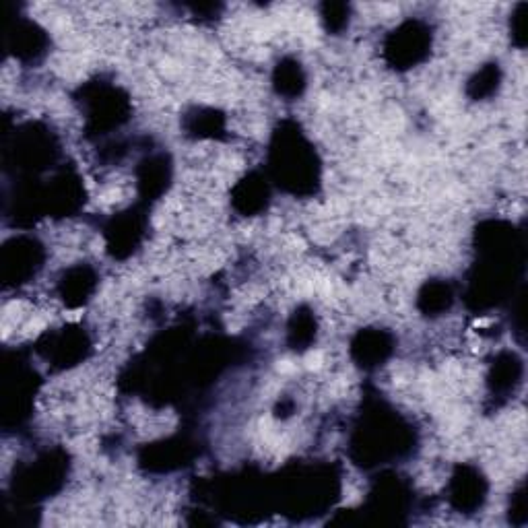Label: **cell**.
I'll use <instances>...</instances> for the list:
<instances>
[{"label": "cell", "instance_id": "ac0fdd59", "mask_svg": "<svg viewBox=\"0 0 528 528\" xmlns=\"http://www.w3.org/2000/svg\"><path fill=\"white\" fill-rule=\"evenodd\" d=\"M186 128H188L190 135H194L198 139L219 137L225 128V120L219 112H215L211 108H198L192 114H188Z\"/></svg>", "mask_w": 528, "mask_h": 528}, {"label": "cell", "instance_id": "7c38bea8", "mask_svg": "<svg viewBox=\"0 0 528 528\" xmlns=\"http://www.w3.org/2000/svg\"><path fill=\"white\" fill-rule=\"evenodd\" d=\"M269 198H271L269 182L260 174H248L242 182L236 184L234 190H231V203H234V207L246 217L267 209Z\"/></svg>", "mask_w": 528, "mask_h": 528}, {"label": "cell", "instance_id": "d6986e66", "mask_svg": "<svg viewBox=\"0 0 528 528\" xmlns=\"http://www.w3.org/2000/svg\"><path fill=\"white\" fill-rule=\"evenodd\" d=\"M287 335H289V345L293 349H308L312 345V341L316 339V318L310 310L300 308L287 328Z\"/></svg>", "mask_w": 528, "mask_h": 528}, {"label": "cell", "instance_id": "2e32d148", "mask_svg": "<svg viewBox=\"0 0 528 528\" xmlns=\"http://www.w3.org/2000/svg\"><path fill=\"white\" fill-rule=\"evenodd\" d=\"M454 304V289L446 281H429L419 291V310L425 316H440Z\"/></svg>", "mask_w": 528, "mask_h": 528}, {"label": "cell", "instance_id": "9a60e30c", "mask_svg": "<svg viewBox=\"0 0 528 528\" xmlns=\"http://www.w3.org/2000/svg\"><path fill=\"white\" fill-rule=\"evenodd\" d=\"M11 52L19 60H36L46 52V36L44 31L31 21H19L11 33Z\"/></svg>", "mask_w": 528, "mask_h": 528}, {"label": "cell", "instance_id": "3957f363", "mask_svg": "<svg viewBox=\"0 0 528 528\" xmlns=\"http://www.w3.org/2000/svg\"><path fill=\"white\" fill-rule=\"evenodd\" d=\"M81 93L87 124L97 135H106L108 130L118 128L128 118V99L118 87L106 83H91L85 85Z\"/></svg>", "mask_w": 528, "mask_h": 528}, {"label": "cell", "instance_id": "7402d4cb", "mask_svg": "<svg viewBox=\"0 0 528 528\" xmlns=\"http://www.w3.org/2000/svg\"><path fill=\"white\" fill-rule=\"evenodd\" d=\"M524 13H526V5H518L516 13L512 15V23H510L512 25V38H514L516 46H520V48L524 46V40H526V36H524V31H526Z\"/></svg>", "mask_w": 528, "mask_h": 528}, {"label": "cell", "instance_id": "4fadbf2b", "mask_svg": "<svg viewBox=\"0 0 528 528\" xmlns=\"http://www.w3.org/2000/svg\"><path fill=\"white\" fill-rule=\"evenodd\" d=\"M192 456V444L182 438H172L147 448L141 462L153 471H172L184 467Z\"/></svg>", "mask_w": 528, "mask_h": 528}, {"label": "cell", "instance_id": "52a82bcc", "mask_svg": "<svg viewBox=\"0 0 528 528\" xmlns=\"http://www.w3.org/2000/svg\"><path fill=\"white\" fill-rule=\"evenodd\" d=\"M450 502L460 512H475L487 500V481L479 469L460 465L450 479Z\"/></svg>", "mask_w": 528, "mask_h": 528}, {"label": "cell", "instance_id": "8992f818", "mask_svg": "<svg viewBox=\"0 0 528 528\" xmlns=\"http://www.w3.org/2000/svg\"><path fill=\"white\" fill-rule=\"evenodd\" d=\"M44 250L36 240L19 238L3 248V275L7 283H27L29 277H36L42 269Z\"/></svg>", "mask_w": 528, "mask_h": 528}, {"label": "cell", "instance_id": "e0dca14e", "mask_svg": "<svg viewBox=\"0 0 528 528\" xmlns=\"http://www.w3.org/2000/svg\"><path fill=\"white\" fill-rule=\"evenodd\" d=\"M273 85L279 95H285V97L302 95V91L306 89V75H304L302 64L293 58L281 60L273 75Z\"/></svg>", "mask_w": 528, "mask_h": 528}, {"label": "cell", "instance_id": "7a4b0ae2", "mask_svg": "<svg viewBox=\"0 0 528 528\" xmlns=\"http://www.w3.org/2000/svg\"><path fill=\"white\" fill-rule=\"evenodd\" d=\"M413 442L411 427L382 403H374L361 413L353 432L351 448L357 465L378 467L390 458L403 456Z\"/></svg>", "mask_w": 528, "mask_h": 528}, {"label": "cell", "instance_id": "30bf717a", "mask_svg": "<svg viewBox=\"0 0 528 528\" xmlns=\"http://www.w3.org/2000/svg\"><path fill=\"white\" fill-rule=\"evenodd\" d=\"M522 374H524L522 359L514 351L500 353L491 363V370L487 376L491 394L498 396V399H506V396L514 394L516 388L522 384Z\"/></svg>", "mask_w": 528, "mask_h": 528}, {"label": "cell", "instance_id": "5b68a950", "mask_svg": "<svg viewBox=\"0 0 528 528\" xmlns=\"http://www.w3.org/2000/svg\"><path fill=\"white\" fill-rule=\"evenodd\" d=\"M145 227H147L145 213H139L137 209H128L124 213L114 215L104 227L108 252L114 258L130 256L143 242Z\"/></svg>", "mask_w": 528, "mask_h": 528}, {"label": "cell", "instance_id": "44dd1931", "mask_svg": "<svg viewBox=\"0 0 528 528\" xmlns=\"http://www.w3.org/2000/svg\"><path fill=\"white\" fill-rule=\"evenodd\" d=\"M322 19H324V25L328 31H341L349 25V7L347 5H341V3H330V5H324L322 9Z\"/></svg>", "mask_w": 528, "mask_h": 528}, {"label": "cell", "instance_id": "ba28073f", "mask_svg": "<svg viewBox=\"0 0 528 528\" xmlns=\"http://www.w3.org/2000/svg\"><path fill=\"white\" fill-rule=\"evenodd\" d=\"M89 349H91V343L85 335V330L69 326V328H62L60 333L48 337L46 357L52 359L54 366L58 368H71L87 357Z\"/></svg>", "mask_w": 528, "mask_h": 528}, {"label": "cell", "instance_id": "8fae6325", "mask_svg": "<svg viewBox=\"0 0 528 528\" xmlns=\"http://www.w3.org/2000/svg\"><path fill=\"white\" fill-rule=\"evenodd\" d=\"M139 192L145 201H155L172 180V163L165 155H151L139 163L137 170Z\"/></svg>", "mask_w": 528, "mask_h": 528}, {"label": "cell", "instance_id": "277c9868", "mask_svg": "<svg viewBox=\"0 0 528 528\" xmlns=\"http://www.w3.org/2000/svg\"><path fill=\"white\" fill-rule=\"evenodd\" d=\"M432 48V29L423 21L411 19L396 27L384 42V56L392 69L407 71L427 58Z\"/></svg>", "mask_w": 528, "mask_h": 528}, {"label": "cell", "instance_id": "5bb4252c", "mask_svg": "<svg viewBox=\"0 0 528 528\" xmlns=\"http://www.w3.org/2000/svg\"><path fill=\"white\" fill-rule=\"evenodd\" d=\"M95 285H97L95 271L79 264V267L64 271V275L58 283V293H60L62 302L66 306L77 308L89 300L91 293L95 291Z\"/></svg>", "mask_w": 528, "mask_h": 528}, {"label": "cell", "instance_id": "ffe728a7", "mask_svg": "<svg viewBox=\"0 0 528 528\" xmlns=\"http://www.w3.org/2000/svg\"><path fill=\"white\" fill-rule=\"evenodd\" d=\"M502 81V71L498 64H487L469 81V93L473 99H483L498 91Z\"/></svg>", "mask_w": 528, "mask_h": 528}, {"label": "cell", "instance_id": "9c48e42d", "mask_svg": "<svg viewBox=\"0 0 528 528\" xmlns=\"http://www.w3.org/2000/svg\"><path fill=\"white\" fill-rule=\"evenodd\" d=\"M394 339L384 330H361L351 341V355L363 370H374L392 355Z\"/></svg>", "mask_w": 528, "mask_h": 528}, {"label": "cell", "instance_id": "6da1fadb", "mask_svg": "<svg viewBox=\"0 0 528 528\" xmlns=\"http://www.w3.org/2000/svg\"><path fill=\"white\" fill-rule=\"evenodd\" d=\"M269 170L277 186L291 194H314L320 184V161L304 132L283 122L273 135Z\"/></svg>", "mask_w": 528, "mask_h": 528}]
</instances>
